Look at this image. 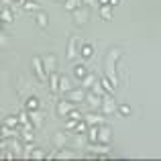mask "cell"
Wrapping results in <instances>:
<instances>
[{"instance_id":"d6a6232c","label":"cell","mask_w":161,"mask_h":161,"mask_svg":"<svg viewBox=\"0 0 161 161\" xmlns=\"http://www.w3.org/2000/svg\"><path fill=\"white\" fill-rule=\"evenodd\" d=\"M88 129H90V125H88V122L82 118V120L78 122V129H75V133H82V135H86V133H88Z\"/></svg>"},{"instance_id":"603a6c76","label":"cell","mask_w":161,"mask_h":161,"mask_svg":"<svg viewBox=\"0 0 161 161\" xmlns=\"http://www.w3.org/2000/svg\"><path fill=\"white\" fill-rule=\"evenodd\" d=\"M2 125L10 126V129H19V125H20V120H19V114H8V116L4 118V122H2Z\"/></svg>"},{"instance_id":"277c9868","label":"cell","mask_w":161,"mask_h":161,"mask_svg":"<svg viewBox=\"0 0 161 161\" xmlns=\"http://www.w3.org/2000/svg\"><path fill=\"white\" fill-rule=\"evenodd\" d=\"M100 112L104 116H112V114H118V106H116V100L112 98L110 94L102 96V106H100Z\"/></svg>"},{"instance_id":"f1b7e54d","label":"cell","mask_w":161,"mask_h":161,"mask_svg":"<svg viewBox=\"0 0 161 161\" xmlns=\"http://www.w3.org/2000/svg\"><path fill=\"white\" fill-rule=\"evenodd\" d=\"M82 6V0H65L63 2V8H65L67 12H74L75 8H80Z\"/></svg>"},{"instance_id":"4dcf8cb0","label":"cell","mask_w":161,"mask_h":161,"mask_svg":"<svg viewBox=\"0 0 161 161\" xmlns=\"http://www.w3.org/2000/svg\"><path fill=\"white\" fill-rule=\"evenodd\" d=\"M92 92H96L98 96H106V94H108V92L104 90V86H102V82H100V80L94 84V86H92Z\"/></svg>"},{"instance_id":"1f68e13d","label":"cell","mask_w":161,"mask_h":161,"mask_svg":"<svg viewBox=\"0 0 161 161\" xmlns=\"http://www.w3.org/2000/svg\"><path fill=\"white\" fill-rule=\"evenodd\" d=\"M45 157H47V153H45L43 149H39V147H35V149H33L31 159H45Z\"/></svg>"},{"instance_id":"484cf974","label":"cell","mask_w":161,"mask_h":161,"mask_svg":"<svg viewBox=\"0 0 161 161\" xmlns=\"http://www.w3.org/2000/svg\"><path fill=\"white\" fill-rule=\"evenodd\" d=\"M100 82H102V86H104V90H106V92H108V94H112V92H114V90H116V84H114V82H112V80H110V78H108V75H104V78H102V80H100Z\"/></svg>"},{"instance_id":"e575fe53","label":"cell","mask_w":161,"mask_h":161,"mask_svg":"<svg viewBox=\"0 0 161 161\" xmlns=\"http://www.w3.org/2000/svg\"><path fill=\"white\" fill-rule=\"evenodd\" d=\"M78 122H80V120H75V118H67L65 130H74V133H75V129H78Z\"/></svg>"},{"instance_id":"5bb4252c","label":"cell","mask_w":161,"mask_h":161,"mask_svg":"<svg viewBox=\"0 0 161 161\" xmlns=\"http://www.w3.org/2000/svg\"><path fill=\"white\" fill-rule=\"evenodd\" d=\"M96 82H98L96 74H92V71H90V74H88L84 80H80V86H82V88H86V90H92V86H94Z\"/></svg>"},{"instance_id":"ab89813d","label":"cell","mask_w":161,"mask_h":161,"mask_svg":"<svg viewBox=\"0 0 161 161\" xmlns=\"http://www.w3.org/2000/svg\"><path fill=\"white\" fill-rule=\"evenodd\" d=\"M120 4V0H110V6H118Z\"/></svg>"},{"instance_id":"e0dca14e","label":"cell","mask_w":161,"mask_h":161,"mask_svg":"<svg viewBox=\"0 0 161 161\" xmlns=\"http://www.w3.org/2000/svg\"><path fill=\"white\" fill-rule=\"evenodd\" d=\"M59 80H61V75H59V74H49L47 82H49V90H51L53 94H57V92H59Z\"/></svg>"},{"instance_id":"836d02e7","label":"cell","mask_w":161,"mask_h":161,"mask_svg":"<svg viewBox=\"0 0 161 161\" xmlns=\"http://www.w3.org/2000/svg\"><path fill=\"white\" fill-rule=\"evenodd\" d=\"M130 112H133V108H130L129 104H120V106H118V114H120V116H130Z\"/></svg>"},{"instance_id":"83f0119b","label":"cell","mask_w":161,"mask_h":161,"mask_svg":"<svg viewBox=\"0 0 161 161\" xmlns=\"http://www.w3.org/2000/svg\"><path fill=\"white\" fill-rule=\"evenodd\" d=\"M29 116H31V122L39 129L41 125H43V118H41V114H39V110H29Z\"/></svg>"},{"instance_id":"9a60e30c","label":"cell","mask_w":161,"mask_h":161,"mask_svg":"<svg viewBox=\"0 0 161 161\" xmlns=\"http://www.w3.org/2000/svg\"><path fill=\"white\" fill-rule=\"evenodd\" d=\"M88 74H90V71H88V67L84 65V63H75L74 65V78L75 80H84Z\"/></svg>"},{"instance_id":"74e56055","label":"cell","mask_w":161,"mask_h":161,"mask_svg":"<svg viewBox=\"0 0 161 161\" xmlns=\"http://www.w3.org/2000/svg\"><path fill=\"white\" fill-rule=\"evenodd\" d=\"M0 41H2V47H6V43H8V39H6V35L2 33V37H0Z\"/></svg>"},{"instance_id":"f546056e","label":"cell","mask_w":161,"mask_h":161,"mask_svg":"<svg viewBox=\"0 0 161 161\" xmlns=\"http://www.w3.org/2000/svg\"><path fill=\"white\" fill-rule=\"evenodd\" d=\"M20 139H23L25 143H33V141H35V133H33V130H29V129H23Z\"/></svg>"},{"instance_id":"9c48e42d","label":"cell","mask_w":161,"mask_h":161,"mask_svg":"<svg viewBox=\"0 0 161 161\" xmlns=\"http://www.w3.org/2000/svg\"><path fill=\"white\" fill-rule=\"evenodd\" d=\"M84 120L88 122V125H104V122H106V116H104L102 112H94V110H92V112H88V114H84Z\"/></svg>"},{"instance_id":"8992f818","label":"cell","mask_w":161,"mask_h":161,"mask_svg":"<svg viewBox=\"0 0 161 161\" xmlns=\"http://www.w3.org/2000/svg\"><path fill=\"white\" fill-rule=\"evenodd\" d=\"M74 108H75V104L71 102V100H59L57 106H55V112H57V116L67 118V116H69V112H71Z\"/></svg>"},{"instance_id":"ba28073f","label":"cell","mask_w":161,"mask_h":161,"mask_svg":"<svg viewBox=\"0 0 161 161\" xmlns=\"http://www.w3.org/2000/svg\"><path fill=\"white\" fill-rule=\"evenodd\" d=\"M86 104L90 106L92 110H100V106H102V96H98L96 92H88L86 94Z\"/></svg>"},{"instance_id":"4fadbf2b","label":"cell","mask_w":161,"mask_h":161,"mask_svg":"<svg viewBox=\"0 0 161 161\" xmlns=\"http://www.w3.org/2000/svg\"><path fill=\"white\" fill-rule=\"evenodd\" d=\"M51 141H53V147H55V149H63V147L67 145V135L63 133V130H61V133H55Z\"/></svg>"},{"instance_id":"d590c367","label":"cell","mask_w":161,"mask_h":161,"mask_svg":"<svg viewBox=\"0 0 161 161\" xmlns=\"http://www.w3.org/2000/svg\"><path fill=\"white\" fill-rule=\"evenodd\" d=\"M67 118H75V120H82V118H84V114L80 112L78 108H74V110L69 112V116H67Z\"/></svg>"},{"instance_id":"d6986e66","label":"cell","mask_w":161,"mask_h":161,"mask_svg":"<svg viewBox=\"0 0 161 161\" xmlns=\"http://www.w3.org/2000/svg\"><path fill=\"white\" fill-rule=\"evenodd\" d=\"M74 88H71V80L67 78V75H61V80H59V92H63V94H67V92H71Z\"/></svg>"},{"instance_id":"d4e9b609","label":"cell","mask_w":161,"mask_h":161,"mask_svg":"<svg viewBox=\"0 0 161 161\" xmlns=\"http://www.w3.org/2000/svg\"><path fill=\"white\" fill-rule=\"evenodd\" d=\"M100 19L102 20H112V6H110V4L100 6Z\"/></svg>"},{"instance_id":"5b68a950","label":"cell","mask_w":161,"mask_h":161,"mask_svg":"<svg viewBox=\"0 0 161 161\" xmlns=\"http://www.w3.org/2000/svg\"><path fill=\"white\" fill-rule=\"evenodd\" d=\"M31 65H33V69H35L39 82H47V80H49V74H47V69H45V65H43V57L35 55V57L31 59Z\"/></svg>"},{"instance_id":"2e32d148","label":"cell","mask_w":161,"mask_h":161,"mask_svg":"<svg viewBox=\"0 0 161 161\" xmlns=\"http://www.w3.org/2000/svg\"><path fill=\"white\" fill-rule=\"evenodd\" d=\"M51 157H53V159H75V157H78V153H74V151H67V149H59V151H55Z\"/></svg>"},{"instance_id":"8d00e7d4","label":"cell","mask_w":161,"mask_h":161,"mask_svg":"<svg viewBox=\"0 0 161 161\" xmlns=\"http://www.w3.org/2000/svg\"><path fill=\"white\" fill-rule=\"evenodd\" d=\"M82 4H86V6H96L98 0H82Z\"/></svg>"},{"instance_id":"4316f807","label":"cell","mask_w":161,"mask_h":161,"mask_svg":"<svg viewBox=\"0 0 161 161\" xmlns=\"http://www.w3.org/2000/svg\"><path fill=\"white\" fill-rule=\"evenodd\" d=\"M12 19H14L12 10L8 8V4H4V6H2V23H4V25H8V23H12Z\"/></svg>"},{"instance_id":"f35d334b","label":"cell","mask_w":161,"mask_h":161,"mask_svg":"<svg viewBox=\"0 0 161 161\" xmlns=\"http://www.w3.org/2000/svg\"><path fill=\"white\" fill-rule=\"evenodd\" d=\"M104 4H110V0H98V6H104Z\"/></svg>"},{"instance_id":"30bf717a","label":"cell","mask_w":161,"mask_h":161,"mask_svg":"<svg viewBox=\"0 0 161 161\" xmlns=\"http://www.w3.org/2000/svg\"><path fill=\"white\" fill-rule=\"evenodd\" d=\"M43 65L47 69V74H55V69H57V57L53 53H47L43 57Z\"/></svg>"},{"instance_id":"7c38bea8","label":"cell","mask_w":161,"mask_h":161,"mask_svg":"<svg viewBox=\"0 0 161 161\" xmlns=\"http://www.w3.org/2000/svg\"><path fill=\"white\" fill-rule=\"evenodd\" d=\"M110 139H112V129H110V126H106V122H104V125H100L98 141H100V143H110Z\"/></svg>"},{"instance_id":"8fae6325","label":"cell","mask_w":161,"mask_h":161,"mask_svg":"<svg viewBox=\"0 0 161 161\" xmlns=\"http://www.w3.org/2000/svg\"><path fill=\"white\" fill-rule=\"evenodd\" d=\"M78 45H80V41L75 39V37H71L69 39V45H67V59H75L80 55V49H78Z\"/></svg>"},{"instance_id":"52a82bcc","label":"cell","mask_w":161,"mask_h":161,"mask_svg":"<svg viewBox=\"0 0 161 161\" xmlns=\"http://www.w3.org/2000/svg\"><path fill=\"white\" fill-rule=\"evenodd\" d=\"M86 88H74L71 92H67V100H71L74 104H82V102H86Z\"/></svg>"},{"instance_id":"7a4b0ae2","label":"cell","mask_w":161,"mask_h":161,"mask_svg":"<svg viewBox=\"0 0 161 161\" xmlns=\"http://www.w3.org/2000/svg\"><path fill=\"white\" fill-rule=\"evenodd\" d=\"M0 149H10L16 157H23L25 153V141L16 137H8V139H0Z\"/></svg>"},{"instance_id":"44dd1931","label":"cell","mask_w":161,"mask_h":161,"mask_svg":"<svg viewBox=\"0 0 161 161\" xmlns=\"http://www.w3.org/2000/svg\"><path fill=\"white\" fill-rule=\"evenodd\" d=\"M35 20H37V25H39L41 29H45V27L49 25V16H47V12H43V10L35 12Z\"/></svg>"},{"instance_id":"cb8c5ba5","label":"cell","mask_w":161,"mask_h":161,"mask_svg":"<svg viewBox=\"0 0 161 161\" xmlns=\"http://www.w3.org/2000/svg\"><path fill=\"white\" fill-rule=\"evenodd\" d=\"M25 108L27 110H39V98H37V96H27Z\"/></svg>"},{"instance_id":"6da1fadb","label":"cell","mask_w":161,"mask_h":161,"mask_svg":"<svg viewBox=\"0 0 161 161\" xmlns=\"http://www.w3.org/2000/svg\"><path fill=\"white\" fill-rule=\"evenodd\" d=\"M122 51L120 49H110V53L106 55V61H104V71H106V75L110 80H112L114 84L118 86V75H116V61L120 59Z\"/></svg>"},{"instance_id":"7402d4cb","label":"cell","mask_w":161,"mask_h":161,"mask_svg":"<svg viewBox=\"0 0 161 161\" xmlns=\"http://www.w3.org/2000/svg\"><path fill=\"white\" fill-rule=\"evenodd\" d=\"M92 55H94V47H92L90 43H84V45H80V57H84V59H90Z\"/></svg>"},{"instance_id":"ffe728a7","label":"cell","mask_w":161,"mask_h":161,"mask_svg":"<svg viewBox=\"0 0 161 161\" xmlns=\"http://www.w3.org/2000/svg\"><path fill=\"white\" fill-rule=\"evenodd\" d=\"M23 10L25 12H39L41 6H39V2H35V0H25L23 2Z\"/></svg>"},{"instance_id":"3957f363","label":"cell","mask_w":161,"mask_h":161,"mask_svg":"<svg viewBox=\"0 0 161 161\" xmlns=\"http://www.w3.org/2000/svg\"><path fill=\"white\" fill-rule=\"evenodd\" d=\"M71 19H74V23L78 25V27H84V25H88V20H90V6L82 4L80 8H75V10L71 12Z\"/></svg>"},{"instance_id":"60d3db41","label":"cell","mask_w":161,"mask_h":161,"mask_svg":"<svg viewBox=\"0 0 161 161\" xmlns=\"http://www.w3.org/2000/svg\"><path fill=\"white\" fill-rule=\"evenodd\" d=\"M53 2H61V4H63V2H65V0H53Z\"/></svg>"},{"instance_id":"ac0fdd59","label":"cell","mask_w":161,"mask_h":161,"mask_svg":"<svg viewBox=\"0 0 161 161\" xmlns=\"http://www.w3.org/2000/svg\"><path fill=\"white\" fill-rule=\"evenodd\" d=\"M98 133H100V125H90V129H88L86 137L90 143H98Z\"/></svg>"}]
</instances>
